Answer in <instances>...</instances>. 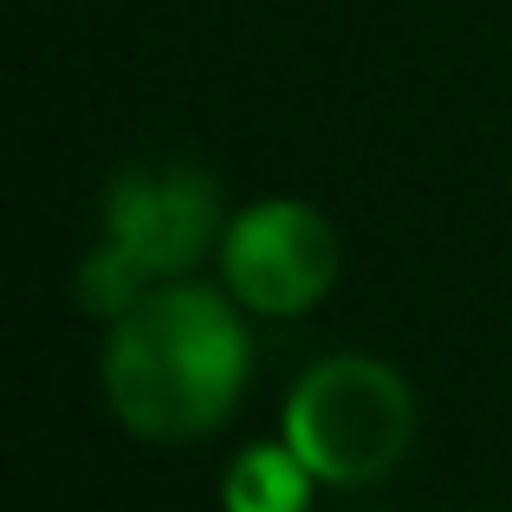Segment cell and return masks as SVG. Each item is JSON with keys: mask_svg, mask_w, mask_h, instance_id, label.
Here are the masks:
<instances>
[{"mask_svg": "<svg viewBox=\"0 0 512 512\" xmlns=\"http://www.w3.org/2000/svg\"><path fill=\"white\" fill-rule=\"evenodd\" d=\"M247 305L208 286H150L104 338V402L137 441L182 448L234 415L247 389Z\"/></svg>", "mask_w": 512, "mask_h": 512, "instance_id": "cell-1", "label": "cell"}, {"mask_svg": "<svg viewBox=\"0 0 512 512\" xmlns=\"http://www.w3.org/2000/svg\"><path fill=\"white\" fill-rule=\"evenodd\" d=\"M221 188L201 169H124L104 188V240L78 266V305L91 318H117L150 286H169L208 253H221Z\"/></svg>", "mask_w": 512, "mask_h": 512, "instance_id": "cell-2", "label": "cell"}, {"mask_svg": "<svg viewBox=\"0 0 512 512\" xmlns=\"http://www.w3.org/2000/svg\"><path fill=\"white\" fill-rule=\"evenodd\" d=\"M415 389L402 383L396 363L344 350L325 357L292 383L279 435L318 474V487H370L396 474L402 454L415 448Z\"/></svg>", "mask_w": 512, "mask_h": 512, "instance_id": "cell-3", "label": "cell"}, {"mask_svg": "<svg viewBox=\"0 0 512 512\" xmlns=\"http://www.w3.org/2000/svg\"><path fill=\"white\" fill-rule=\"evenodd\" d=\"M221 286L260 318H299L338 286V234L312 201L266 195L221 234Z\"/></svg>", "mask_w": 512, "mask_h": 512, "instance_id": "cell-4", "label": "cell"}, {"mask_svg": "<svg viewBox=\"0 0 512 512\" xmlns=\"http://www.w3.org/2000/svg\"><path fill=\"white\" fill-rule=\"evenodd\" d=\"M318 474L279 441H253L227 461L221 474V512H312Z\"/></svg>", "mask_w": 512, "mask_h": 512, "instance_id": "cell-5", "label": "cell"}]
</instances>
